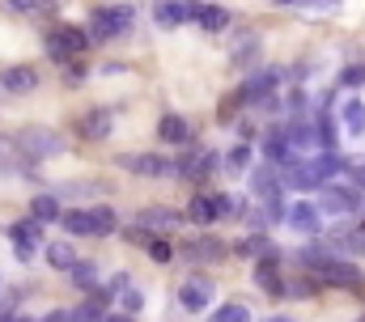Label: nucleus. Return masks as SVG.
<instances>
[{
  "mask_svg": "<svg viewBox=\"0 0 365 322\" xmlns=\"http://www.w3.org/2000/svg\"><path fill=\"white\" fill-rule=\"evenodd\" d=\"M302 259H306V271L319 276L323 284H357V280H361L357 263H349V259H331V254H323V250H306Z\"/></svg>",
  "mask_w": 365,
  "mask_h": 322,
  "instance_id": "nucleus-1",
  "label": "nucleus"
},
{
  "mask_svg": "<svg viewBox=\"0 0 365 322\" xmlns=\"http://www.w3.org/2000/svg\"><path fill=\"white\" fill-rule=\"evenodd\" d=\"M13 140H17V149L26 153V161H43V157H51V153L64 149V136H60V132H47V128H21Z\"/></svg>",
  "mask_w": 365,
  "mask_h": 322,
  "instance_id": "nucleus-2",
  "label": "nucleus"
},
{
  "mask_svg": "<svg viewBox=\"0 0 365 322\" xmlns=\"http://www.w3.org/2000/svg\"><path fill=\"white\" fill-rule=\"evenodd\" d=\"M43 43H47V56H56L60 64H68V60H77V56L90 47V34L77 30V26H56Z\"/></svg>",
  "mask_w": 365,
  "mask_h": 322,
  "instance_id": "nucleus-3",
  "label": "nucleus"
},
{
  "mask_svg": "<svg viewBox=\"0 0 365 322\" xmlns=\"http://www.w3.org/2000/svg\"><path fill=\"white\" fill-rule=\"evenodd\" d=\"M128 21H132V9L128 4H110V9H98L90 17V38H115V34H123L128 30Z\"/></svg>",
  "mask_w": 365,
  "mask_h": 322,
  "instance_id": "nucleus-4",
  "label": "nucleus"
},
{
  "mask_svg": "<svg viewBox=\"0 0 365 322\" xmlns=\"http://www.w3.org/2000/svg\"><path fill=\"white\" fill-rule=\"evenodd\" d=\"M115 161H119V170L140 174V178H166L170 174V157H158V153H123Z\"/></svg>",
  "mask_w": 365,
  "mask_h": 322,
  "instance_id": "nucleus-5",
  "label": "nucleus"
},
{
  "mask_svg": "<svg viewBox=\"0 0 365 322\" xmlns=\"http://www.w3.org/2000/svg\"><path fill=\"white\" fill-rule=\"evenodd\" d=\"M251 191L268 204V217H284V204L276 199L280 195V178H276V170H268V165H259L255 174H251Z\"/></svg>",
  "mask_w": 365,
  "mask_h": 322,
  "instance_id": "nucleus-6",
  "label": "nucleus"
},
{
  "mask_svg": "<svg viewBox=\"0 0 365 322\" xmlns=\"http://www.w3.org/2000/svg\"><path fill=\"white\" fill-rule=\"evenodd\" d=\"M182 13H187V21H200V30H225L230 26V9H221V4H200V0H182Z\"/></svg>",
  "mask_w": 365,
  "mask_h": 322,
  "instance_id": "nucleus-7",
  "label": "nucleus"
},
{
  "mask_svg": "<svg viewBox=\"0 0 365 322\" xmlns=\"http://www.w3.org/2000/svg\"><path fill=\"white\" fill-rule=\"evenodd\" d=\"M136 225L145 229V234H179L182 229V212H175V208H145L140 217H136Z\"/></svg>",
  "mask_w": 365,
  "mask_h": 322,
  "instance_id": "nucleus-8",
  "label": "nucleus"
},
{
  "mask_svg": "<svg viewBox=\"0 0 365 322\" xmlns=\"http://www.w3.org/2000/svg\"><path fill=\"white\" fill-rule=\"evenodd\" d=\"M208 297H212V284H208L204 276H191V280H182L179 284V306L187 310V314L208 310Z\"/></svg>",
  "mask_w": 365,
  "mask_h": 322,
  "instance_id": "nucleus-9",
  "label": "nucleus"
},
{
  "mask_svg": "<svg viewBox=\"0 0 365 322\" xmlns=\"http://www.w3.org/2000/svg\"><path fill=\"white\" fill-rule=\"evenodd\" d=\"M4 234L13 238V246H17V254H21V259H34V246L43 242V221H34V217H30V221L9 225Z\"/></svg>",
  "mask_w": 365,
  "mask_h": 322,
  "instance_id": "nucleus-10",
  "label": "nucleus"
},
{
  "mask_svg": "<svg viewBox=\"0 0 365 322\" xmlns=\"http://www.w3.org/2000/svg\"><path fill=\"white\" fill-rule=\"evenodd\" d=\"M115 128V115L106 110V106H98V110H86L81 119H77V136L81 140H106V132Z\"/></svg>",
  "mask_w": 365,
  "mask_h": 322,
  "instance_id": "nucleus-11",
  "label": "nucleus"
},
{
  "mask_svg": "<svg viewBox=\"0 0 365 322\" xmlns=\"http://www.w3.org/2000/svg\"><path fill=\"white\" fill-rule=\"evenodd\" d=\"M212 170H217V157L204 153V149L182 153L179 161H170V174H179V178H204V174H212Z\"/></svg>",
  "mask_w": 365,
  "mask_h": 322,
  "instance_id": "nucleus-12",
  "label": "nucleus"
},
{
  "mask_svg": "<svg viewBox=\"0 0 365 322\" xmlns=\"http://www.w3.org/2000/svg\"><path fill=\"white\" fill-rule=\"evenodd\" d=\"M284 221H289L293 229H302V234H319V229H323V212H319L314 204H289V208H284Z\"/></svg>",
  "mask_w": 365,
  "mask_h": 322,
  "instance_id": "nucleus-13",
  "label": "nucleus"
},
{
  "mask_svg": "<svg viewBox=\"0 0 365 322\" xmlns=\"http://www.w3.org/2000/svg\"><path fill=\"white\" fill-rule=\"evenodd\" d=\"M314 208H327V212H353V208H361V191L327 187V191H323V199H319Z\"/></svg>",
  "mask_w": 365,
  "mask_h": 322,
  "instance_id": "nucleus-14",
  "label": "nucleus"
},
{
  "mask_svg": "<svg viewBox=\"0 0 365 322\" xmlns=\"http://www.w3.org/2000/svg\"><path fill=\"white\" fill-rule=\"evenodd\" d=\"M225 254V246L217 238H191L182 242V259H191V263H217Z\"/></svg>",
  "mask_w": 365,
  "mask_h": 322,
  "instance_id": "nucleus-15",
  "label": "nucleus"
},
{
  "mask_svg": "<svg viewBox=\"0 0 365 322\" xmlns=\"http://www.w3.org/2000/svg\"><path fill=\"white\" fill-rule=\"evenodd\" d=\"M276 85H280V73L276 68H259V73H251L247 77V85H242V98L247 102H259V98H268Z\"/></svg>",
  "mask_w": 365,
  "mask_h": 322,
  "instance_id": "nucleus-16",
  "label": "nucleus"
},
{
  "mask_svg": "<svg viewBox=\"0 0 365 322\" xmlns=\"http://www.w3.org/2000/svg\"><path fill=\"white\" fill-rule=\"evenodd\" d=\"M30 161H26V153L17 149V140L13 136H0V178H9V174H21Z\"/></svg>",
  "mask_w": 365,
  "mask_h": 322,
  "instance_id": "nucleus-17",
  "label": "nucleus"
},
{
  "mask_svg": "<svg viewBox=\"0 0 365 322\" xmlns=\"http://www.w3.org/2000/svg\"><path fill=\"white\" fill-rule=\"evenodd\" d=\"M0 80H4V89H9V93H34V89H38V73H34V68H26V64H13Z\"/></svg>",
  "mask_w": 365,
  "mask_h": 322,
  "instance_id": "nucleus-18",
  "label": "nucleus"
},
{
  "mask_svg": "<svg viewBox=\"0 0 365 322\" xmlns=\"http://www.w3.org/2000/svg\"><path fill=\"white\" fill-rule=\"evenodd\" d=\"M255 280H259V284H264L272 297H284V293H289V284L276 276V259H272V254H264V263L255 267Z\"/></svg>",
  "mask_w": 365,
  "mask_h": 322,
  "instance_id": "nucleus-19",
  "label": "nucleus"
},
{
  "mask_svg": "<svg viewBox=\"0 0 365 322\" xmlns=\"http://www.w3.org/2000/svg\"><path fill=\"white\" fill-rule=\"evenodd\" d=\"M153 17H158V26H166V30H175L187 21V13H182V0H158L153 4Z\"/></svg>",
  "mask_w": 365,
  "mask_h": 322,
  "instance_id": "nucleus-20",
  "label": "nucleus"
},
{
  "mask_svg": "<svg viewBox=\"0 0 365 322\" xmlns=\"http://www.w3.org/2000/svg\"><path fill=\"white\" fill-rule=\"evenodd\" d=\"M158 136H162L166 145H182V140L191 136V128H187V119H182V115H166V119L158 123Z\"/></svg>",
  "mask_w": 365,
  "mask_h": 322,
  "instance_id": "nucleus-21",
  "label": "nucleus"
},
{
  "mask_svg": "<svg viewBox=\"0 0 365 322\" xmlns=\"http://www.w3.org/2000/svg\"><path fill=\"white\" fill-rule=\"evenodd\" d=\"M90 221H93V238H106V234L119 229V217H115V208H106V204L90 208Z\"/></svg>",
  "mask_w": 365,
  "mask_h": 322,
  "instance_id": "nucleus-22",
  "label": "nucleus"
},
{
  "mask_svg": "<svg viewBox=\"0 0 365 322\" xmlns=\"http://www.w3.org/2000/svg\"><path fill=\"white\" fill-rule=\"evenodd\" d=\"M60 225H64L68 234H86V238H93L90 208H73V212H60Z\"/></svg>",
  "mask_w": 365,
  "mask_h": 322,
  "instance_id": "nucleus-23",
  "label": "nucleus"
},
{
  "mask_svg": "<svg viewBox=\"0 0 365 322\" xmlns=\"http://www.w3.org/2000/svg\"><path fill=\"white\" fill-rule=\"evenodd\" d=\"M340 119H344V128H349V132H365V102H361V98H344Z\"/></svg>",
  "mask_w": 365,
  "mask_h": 322,
  "instance_id": "nucleus-24",
  "label": "nucleus"
},
{
  "mask_svg": "<svg viewBox=\"0 0 365 322\" xmlns=\"http://www.w3.org/2000/svg\"><path fill=\"white\" fill-rule=\"evenodd\" d=\"M47 263H51L56 271H68V267L77 263V254H73L68 242H47Z\"/></svg>",
  "mask_w": 365,
  "mask_h": 322,
  "instance_id": "nucleus-25",
  "label": "nucleus"
},
{
  "mask_svg": "<svg viewBox=\"0 0 365 322\" xmlns=\"http://www.w3.org/2000/svg\"><path fill=\"white\" fill-rule=\"evenodd\" d=\"M30 212H34V221H60V199L56 195H34V204H30Z\"/></svg>",
  "mask_w": 365,
  "mask_h": 322,
  "instance_id": "nucleus-26",
  "label": "nucleus"
},
{
  "mask_svg": "<svg viewBox=\"0 0 365 322\" xmlns=\"http://www.w3.org/2000/svg\"><path fill=\"white\" fill-rule=\"evenodd\" d=\"M208 322H251V310L247 306H238V301H230V306H217Z\"/></svg>",
  "mask_w": 365,
  "mask_h": 322,
  "instance_id": "nucleus-27",
  "label": "nucleus"
},
{
  "mask_svg": "<svg viewBox=\"0 0 365 322\" xmlns=\"http://www.w3.org/2000/svg\"><path fill=\"white\" fill-rule=\"evenodd\" d=\"M68 276H73L81 289H93V284H98V267H93L90 259H77V263L68 267Z\"/></svg>",
  "mask_w": 365,
  "mask_h": 322,
  "instance_id": "nucleus-28",
  "label": "nucleus"
},
{
  "mask_svg": "<svg viewBox=\"0 0 365 322\" xmlns=\"http://www.w3.org/2000/svg\"><path fill=\"white\" fill-rule=\"evenodd\" d=\"M268 161H272V165H289V161H293V149L284 145V136H280V132L268 136Z\"/></svg>",
  "mask_w": 365,
  "mask_h": 322,
  "instance_id": "nucleus-29",
  "label": "nucleus"
},
{
  "mask_svg": "<svg viewBox=\"0 0 365 322\" xmlns=\"http://www.w3.org/2000/svg\"><path fill=\"white\" fill-rule=\"evenodd\" d=\"M208 199V212H212V221H221V217H230L234 212V195H225V191H217V195H204Z\"/></svg>",
  "mask_w": 365,
  "mask_h": 322,
  "instance_id": "nucleus-30",
  "label": "nucleus"
},
{
  "mask_svg": "<svg viewBox=\"0 0 365 322\" xmlns=\"http://www.w3.org/2000/svg\"><path fill=\"white\" fill-rule=\"evenodd\" d=\"M255 56H259V38H242L234 47V64H255Z\"/></svg>",
  "mask_w": 365,
  "mask_h": 322,
  "instance_id": "nucleus-31",
  "label": "nucleus"
},
{
  "mask_svg": "<svg viewBox=\"0 0 365 322\" xmlns=\"http://www.w3.org/2000/svg\"><path fill=\"white\" fill-rule=\"evenodd\" d=\"M140 306H145V293H140V289H132V284H128V289H123V314H128V318H132V314H136V310H140Z\"/></svg>",
  "mask_w": 365,
  "mask_h": 322,
  "instance_id": "nucleus-32",
  "label": "nucleus"
},
{
  "mask_svg": "<svg viewBox=\"0 0 365 322\" xmlns=\"http://www.w3.org/2000/svg\"><path fill=\"white\" fill-rule=\"evenodd\" d=\"M145 250H149V259H153V263H170V254H175V250H170V246H166L162 238H153L149 246H145Z\"/></svg>",
  "mask_w": 365,
  "mask_h": 322,
  "instance_id": "nucleus-33",
  "label": "nucleus"
},
{
  "mask_svg": "<svg viewBox=\"0 0 365 322\" xmlns=\"http://www.w3.org/2000/svg\"><path fill=\"white\" fill-rule=\"evenodd\" d=\"M191 221L212 225V212H208V199H204V195H200V199H191Z\"/></svg>",
  "mask_w": 365,
  "mask_h": 322,
  "instance_id": "nucleus-34",
  "label": "nucleus"
},
{
  "mask_svg": "<svg viewBox=\"0 0 365 322\" xmlns=\"http://www.w3.org/2000/svg\"><path fill=\"white\" fill-rule=\"evenodd\" d=\"M247 161H251V145H238V149L225 157V165H230V170H247Z\"/></svg>",
  "mask_w": 365,
  "mask_h": 322,
  "instance_id": "nucleus-35",
  "label": "nucleus"
},
{
  "mask_svg": "<svg viewBox=\"0 0 365 322\" xmlns=\"http://www.w3.org/2000/svg\"><path fill=\"white\" fill-rule=\"evenodd\" d=\"M238 254H268V246H264V238H242L238 242Z\"/></svg>",
  "mask_w": 365,
  "mask_h": 322,
  "instance_id": "nucleus-36",
  "label": "nucleus"
},
{
  "mask_svg": "<svg viewBox=\"0 0 365 322\" xmlns=\"http://www.w3.org/2000/svg\"><path fill=\"white\" fill-rule=\"evenodd\" d=\"M128 289V276H115L110 284H106V297H115V293H123Z\"/></svg>",
  "mask_w": 365,
  "mask_h": 322,
  "instance_id": "nucleus-37",
  "label": "nucleus"
},
{
  "mask_svg": "<svg viewBox=\"0 0 365 322\" xmlns=\"http://www.w3.org/2000/svg\"><path fill=\"white\" fill-rule=\"evenodd\" d=\"M13 9H21V13H30V9H38V0H9Z\"/></svg>",
  "mask_w": 365,
  "mask_h": 322,
  "instance_id": "nucleus-38",
  "label": "nucleus"
},
{
  "mask_svg": "<svg viewBox=\"0 0 365 322\" xmlns=\"http://www.w3.org/2000/svg\"><path fill=\"white\" fill-rule=\"evenodd\" d=\"M344 80H349V85H357V80H365V68H349V73H344Z\"/></svg>",
  "mask_w": 365,
  "mask_h": 322,
  "instance_id": "nucleus-39",
  "label": "nucleus"
},
{
  "mask_svg": "<svg viewBox=\"0 0 365 322\" xmlns=\"http://www.w3.org/2000/svg\"><path fill=\"white\" fill-rule=\"evenodd\" d=\"M98 322H132L128 314H106V318H98Z\"/></svg>",
  "mask_w": 365,
  "mask_h": 322,
  "instance_id": "nucleus-40",
  "label": "nucleus"
},
{
  "mask_svg": "<svg viewBox=\"0 0 365 322\" xmlns=\"http://www.w3.org/2000/svg\"><path fill=\"white\" fill-rule=\"evenodd\" d=\"M268 322H293V318H280V314H276V318H268Z\"/></svg>",
  "mask_w": 365,
  "mask_h": 322,
  "instance_id": "nucleus-41",
  "label": "nucleus"
},
{
  "mask_svg": "<svg viewBox=\"0 0 365 322\" xmlns=\"http://www.w3.org/2000/svg\"><path fill=\"white\" fill-rule=\"evenodd\" d=\"M272 4H297V0H272Z\"/></svg>",
  "mask_w": 365,
  "mask_h": 322,
  "instance_id": "nucleus-42",
  "label": "nucleus"
},
{
  "mask_svg": "<svg viewBox=\"0 0 365 322\" xmlns=\"http://www.w3.org/2000/svg\"><path fill=\"white\" fill-rule=\"evenodd\" d=\"M357 322H365V318H357Z\"/></svg>",
  "mask_w": 365,
  "mask_h": 322,
  "instance_id": "nucleus-43",
  "label": "nucleus"
}]
</instances>
